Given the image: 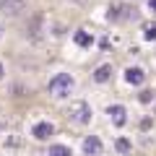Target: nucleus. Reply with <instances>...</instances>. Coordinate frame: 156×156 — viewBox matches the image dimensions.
I'll list each match as a JSON object with an SVG mask.
<instances>
[{"label": "nucleus", "instance_id": "f257e3e1", "mask_svg": "<svg viewBox=\"0 0 156 156\" xmlns=\"http://www.w3.org/2000/svg\"><path fill=\"white\" fill-rule=\"evenodd\" d=\"M73 86H76V81H73L70 73H55V76L50 78L47 89H50V94L55 96V99H68V96L73 94Z\"/></svg>", "mask_w": 156, "mask_h": 156}, {"label": "nucleus", "instance_id": "f03ea898", "mask_svg": "<svg viewBox=\"0 0 156 156\" xmlns=\"http://www.w3.org/2000/svg\"><path fill=\"white\" fill-rule=\"evenodd\" d=\"M91 115H94V112H91V104L89 101H73L70 104V109H68V117H70L73 122L76 125H89L91 122Z\"/></svg>", "mask_w": 156, "mask_h": 156}, {"label": "nucleus", "instance_id": "7ed1b4c3", "mask_svg": "<svg viewBox=\"0 0 156 156\" xmlns=\"http://www.w3.org/2000/svg\"><path fill=\"white\" fill-rule=\"evenodd\" d=\"M81 151H83L86 156H101V151H104L101 138H99V135H86L83 143H81Z\"/></svg>", "mask_w": 156, "mask_h": 156}, {"label": "nucleus", "instance_id": "20e7f679", "mask_svg": "<svg viewBox=\"0 0 156 156\" xmlns=\"http://www.w3.org/2000/svg\"><path fill=\"white\" fill-rule=\"evenodd\" d=\"M107 115H109V120H112L115 128H122V125L128 122V109H125L122 104H109L107 107Z\"/></svg>", "mask_w": 156, "mask_h": 156}, {"label": "nucleus", "instance_id": "39448f33", "mask_svg": "<svg viewBox=\"0 0 156 156\" xmlns=\"http://www.w3.org/2000/svg\"><path fill=\"white\" fill-rule=\"evenodd\" d=\"M29 0H0V11L5 16H18L21 11H26Z\"/></svg>", "mask_w": 156, "mask_h": 156}, {"label": "nucleus", "instance_id": "423d86ee", "mask_svg": "<svg viewBox=\"0 0 156 156\" xmlns=\"http://www.w3.org/2000/svg\"><path fill=\"white\" fill-rule=\"evenodd\" d=\"M31 135L37 140H50L52 135H55V125H52V122H37L31 128Z\"/></svg>", "mask_w": 156, "mask_h": 156}, {"label": "nucleus", "instance_id": "0eeeda50", "mask_svg": "<svg viewBox=\"0 0 156 156\" xmlns=\"http://www.w3.org/2000/svg\"><path fill=\"white\" fill-rule=\"evenodd\" d=\"M125 81H128L130 86H140V83L146 81L143 68H128V70H125Z\"/></svg>", "mask_w": 156, "mask_h": 156}, {"label": "nucleus", "instance_id": "6e6552de", "mask_svg": "<svg viewBox=\"0 0 156 156\" xmlns=\"http://www.w3.org/2000/svg\"><path fill=\"white\" fill-rule=\"evenodd\" d=\"M109 78H112V65H109V62H104V65H99L94 70V81H96V83H107Z\"/></svg>", "mask_w": 156, "mask_h": 156}, {"label": "nucleus", "instance_id": "1a4fd4ad", "mask_svg": "<svg viewBox=\"0 0 156 156\" xmlns=\"http://www.w3.org/2000/svg\"><path fill=\"white\" fill-rule=\"evenodd\" d=\"M47 156H73V151L68 146H62V143H55V146H50Z\"/></svg>", "mask_w": 156, "mask_h": 156}, {"label": "nucleus", "instance_id": "9d476101", "mask_svg": "<svg viewBox=\"0 0 156 156\" xmlns=\"http://www.w3.org/2000/svg\"><path fill=\"white\" fill-rule=\"evenodd\" d=\"M76 44L78 47H91L94 44V37L89 31H76Z\"/></svg>", "mask_w": 156, "mask_h": 156}, {"label": "nucleus", "instance_id": "9b49d317", "mask_svg": "<svg viewBox=\"0 0 156 156\" xmlns=\"http://www.w3.org/2000/svg\"><path fill=\"white\" fill-rule=\"evenodd\" d=\"M143 39L146 42H154L156 39V21H146L143 23Z\"/></svg>", "mask_w": 156, "mask_h": 156}, {"label": "nucleus", "instance_id": "f8f14e48", "mask_svg": "<svg viewBox=\"0 0 156 156\" xmlns=\"http://www.w3.org/2000/svg\"><path fill=\"white\" fill-rule=\"evenodd\" d=\"M115 148H117V154H130V151H133V143H130L128 138H117Z\"/></svg>", "mask_w": 156, "mask_h": 156}, {"label": "nucleus", "instance_id": "ddd939ff", "mask_svg": "<svg viewBox=\"0 0 156 156\" xmlns=\"http://www.w3.org/2000/svg\"><path fill=\"white\" fill-rule=\"evenodd\" d=\"M115 11H125V13H122V18H130V16H135V11L130 13V8H115ZM109 18H115V21H117V18H120V13H109Z\"/></svg>", "mask_w": 156, "mask_h": 156}, {"label": "nucleus", "instance_id": "4468645a", "mask_svg": "<svg viewBox=\"0 0 156 156\" xmlns=\"http://www.w3.org/2000/svg\"><path fill=\"white\" fill-rule=\"evenodd\" d=\"M154 96H156L154 91H140V94H138V99L143 101V104H148V101H154Z\"/></svg>", "mask_w": 156, "mask_h": 156}, {"label": "nucleus", "instance_id": "2eb2a0df", "mask_svg": "<svg viewBox=\"0 0 156 156\" xmlns=\"http://www.w3.org/2000/svg\"><path fill=\"white\" fill-rule=\"evenodd\" d=\"M3 76H5V65H3V60H0V81H3Z\"/></svg>", "mask_w": 156, "mask_h": 156}, {"label": "nucleus", "instance_id": "dca6fc26", "mask_svg": "<svg viewBox=\"0 0 156 156\" xmlns=\"http://www.w3.org/2000/svg\"><path fill=\"white\" fill-rule=\"evenodd\" d=\"M148 8H151L154 13H156V0H148Z\"/></svg>", "mask_w": 156, "mask_h": 156}, {"label": "nucleus", "instance_id": "f3484780", "mask_svg": "<svg viewBox=\"0 0 156 156\" xmlns=\"http://www.w3.org/2000/svg\"><path fill=\"white\" fill-rule=\"evenodd\" d=\"M3 31H5V29H3V23H0V39H3Z\"/></svg>", "mask_w": 156, "mask_h": 156}, {"label": "nucleus", "instance_id": "a211bd4d", "mask_svg": "<svg viewBox=\"0 0 156 156\" xmlns=\"http://www.w3.org/2000/svg\"><path fill=\"white\" fill-rule=\"evenodd\" d=\"M0 130H3V125H0Z\"/></svg>", "mask_w": 156, "mask_h": 156}]
</instances>
